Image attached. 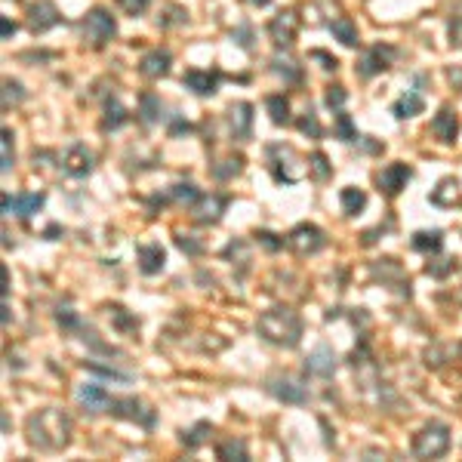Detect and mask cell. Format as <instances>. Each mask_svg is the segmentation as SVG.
I'll return each mask as SVG.
<instances>
[{
	"label": "cell",
	"mask_w": 462,
	"mask_h": 462,
	"mask_svg": "<svg viewBox=\"0 0 462 462\" xmlns=\"http://www.w3.org/2000/svg\"><path fill=\"white\" fill-rule=\"evenodd\" d=\"M28 444L40 453H59L71 444V416L65 410H56V407H47V410H37V413L28 416Z\"/></svg>",
	"instance_id": "1"
},
{
	"label": "cell",
	"mask_w": 462,
	"mask_h": 462,
	"mask_svg": "<svg viewBox=\"0 0 462 462\" xmlns=\"http://www.w3.org/2000/svg\"><path fill=\"white\" fill-rule=\"evenodd\" d=\"M256 330L262 339L274 342V346H284V348H296L299 339H302V317L293 312V308L281 305V308H268V312L259 317Z\"/></svg>",
	"instance_id": "2"
},
{
	"label": "cell",
	"mask_w": 462,
	"mask_h": 462,
	"mask_svg": "<svg viewBox=\"0 0 462 462\" xmlns=\"http://www.w3.org/2000/svg\"><path fill=\"white\" fill-rule=\"evenodd\" d=\"M450 450V428L444 423H432L413 438V456L419 459H438Z\"/></svg>",
	"instance_id": "3"
},
{
	"label": "cell",
	"mask_w": 462,
	"mask_h": 462,
	"mask_svg": "<svg viewBox=\"0 0 462 462\" xmlns=\"http://www.w3.org/2000/svg\"><path fill=\"white\" fill-rule=\"evenodd\" d=\"M114 35H117V22L108 10L96 6V10L87 13V19H83V40H87L90 47H96V49L105 47Z\"/></svg>",
	"instance_id": "4"
},
{
	"label": "cell",
	"mask_w": 462,
	"mask_h": 462,
	"mask_svg": "<svg viewBox=\"0 0 462 462\" xmlns=\"http://www.w3.org/2000/svg\"><path fill=\"white\" fill-rule=\"evenodd\" d=\"M324 243H327L324 231L317 229V225H312V222L296 225V229L290 231V238H287V247L293 250V253H299V256H315L317 250H324Z\"/></svg>",
	"instance_id": "5"
},
{
	"label": "cell",
	"mask_w": 462,
	"mask_h": 462,
	"mask_svg": "<svg viewBox=\"0 0 462 462\" xmlns=\"http://www.w3.org/2000/svg\"><path fill=\"white\" fill-rule=\"evenodd\" d=\"M268 157H272V170H274V179L277 182H299L302 176L296 170H290V164H299V157H296V151H293L290 145H272L268 148Z\"/></svg>",
	"instance_id": "6"
},
{
	"label": "cell",
	"mask_w": 462,
	"mask_h": 462,
	"mask_svg": "<svg viewBox=\"0 0 462 462\" xmlns=\"http://www.w3.org/2000/svg\"><path fill=\"white\" fill-rule=\"evenodd\" d=\"M410 179H413V170H410L407 164H389L379 176H376V182H379V191H382L385 197H398L401 191L407 188Z\"/></svg>",
	"instance_id": "7"
},
{
	"label": "cell",
	"mask_w": 462,
	"mask_h": 462,
	"mask_svg": "<svg viewBox=\"0 0 462 462\" xmlns=\"http://www.w3.org/2000/svg\"><path fill=\"white\" fill-rule=\"evenodd\" d=\"M108 410L117 419H133V423H142V425H154V410H148L139 398H114Z\"/></svg>",
	"instance_id": "8"
},
{
	"label": "cell",
	"mask_w": 462,
	"mask_h": 462,
	"mask_svg": "<svg viewBox=\"0 0 462 462\" xmlns=\"http://www.w3.org/2000/svg\"><path fill=\"white\" fill-rule=\"evenodd\" d=\"M305 373L308 376H317V379H330V376L336 373V351L327 346V342H321V346H317L312 355H308Z\"/></svg>",
	"instance_id": "9"
},
{
	"label": "cell",
	"mask_w": 462,
	"mask_h": 462,
	"mask_svg": "<svg viewBox=\"0 0 462 462\" xmlns=\"http://www.w3.org/2000/svg\"><path fill=\"white\" fill-rule=\"evenodd\" d=\"M268 391H272L277 401H284V404H305L308 401V389L305 385H299L296 379H290V376L268 379Z\"/></svg>",
	"instance_id": "10"
},
{
	"label": "cell",
	"mask_w": 462,
	"mask_h": 462,
	"mask_svg": "<svg viewBox=\"0 0 462 462\" xmlns=\"http://www.w3.org/2000/svg\"><path fill=\"white\" fill-rule=\"evenodd\" d=\"M59 22H62V16H59L53 0H37V4L28 10V25H31V31H35V35H44V31L56 28Z\"/></svg>",
	"instance_id": "11"
},
{
	"label": "cell",
	"mask_w": 462,
	"mask_h": 462,
	"mask_svg": "<svg viewBox=\"0 0 462 462\" xmlns=\"http://www.w3.org/2000/svg\"><path fill=\"white\" fill-rule=\"evenodd\" d=\"M296 28H299L296 13L284 10V13H277L272 19V25H268V35H272V40L277 47H290L293 40H296Z\"/></svg>",
	"instance_id": "12"
},
{
	"label": "cell",
	"mask_w": 462,
	"mask_h": 462,
	"mask_svg": "<svg viewBox=\"0 0 462 462\" xmlns=\"http://www.w3.org/2000/svg\"><path fill=\"white\" fill-rule=\"evenodd\" d=\"M391 59H394V49H391V47L376 44L373 49H367V53L360 56V62H358V74H360V78H373V74H379V71L389 68Z\"/></svg>",
	"instance_id": "13"
},
{
	"label": "cell",
	"mask_w": 462,
	"mask_h": 462,
	"mask_svg": "<svg viewBox=\"0 0 462 462\" xmlns=\"http://www.w3.org/2000/svg\"><path fill=\"white\" fill-rule=\"evenodd\" d=\"M62 170L68 173V176H90L92 173V151L87 145H71L68 151H65V157H62Z\"/></svg>",
	"instance_id": "14"
},
{
	"label": "cell",
	"mask_w": 462,
	"mask_h": 462,
	"mask_svg": "<svg viewBox=\"0 0 462 462\" xmlns=\"http://www.w3.org/2000/svg\"><path fill=\"white\" fill-rule=\"evenodd\" d=\"M78 401H80V407L87 410L90 416H99L102 410L111 407V398H108V391L102 389V385H96V382L80 385V389H78Z\"/></svg>",
	"instance_id": "15"
},
{
	"label": "cell",
	"mask_w": 462,
	"mask_h": 462,
	"mask_svg": "<svg viewBox=\"0 0 462 462\" xmlns=\"http://www.w3.org/2000/svg\"><path fill=\"white\" fill-rule=\"evenodd\" d=\"M44 195L40 191H31V195H4V213H16L19 219H28V216H35L40 207H44Z\"/></svg>",
	"instance_id": "16"
},
{
	"label": "cell",
	"mask_w": 462,
	"mask_h": 462,
	"mask_svg": "<svg viewBox=\"0 0 462 462\" xmlns=\"http://www.w3.org/2000/svg\"><path fill=\"white\" fill-rule=\"evenodd\" d=\"M229 127L234 139H247L253 130V105L250 102H234L229 108Z\"/></svg>",
	"instance_id": "17"
},
{
	"label": "cell",
	"mask_w": 462,
	"mask_h": 462,
	"mask_svg": "<svg viewBox=\"0 0 462 462\" xmlns=\"http://www.w3.org/2000/svg\"><path fill=\"white\" fill-rule=\"evenodd\" d=\"M225 207H229V197L209 195V197H200L197 204H191V216H195L197 222H219Z\"/></svg>",
	"instance_id": "18"
},
{
	"label": "cell",
	"mask_w": 462,
	"mask_h": 462,
	"mask_svg": "<svg viewBox=\"0 0 462 462\" xmlns=\"http://www.w3.org/2000/svg\"><path fill=\"white\" fill-rule=\"evenodd\" d=\"M432 133L438 136L441 142H456L459 136V117L453 114V108H441L432 121Z\"/></svg>",
	"instance_id": "19"
},
{
	"label": "cell",
	"mask_w": 462,
	"mask_h": 462,
	"mask_svg": "<svg viewBox=\"0 0 462 462\" xmlns=\"http://www.w3.org/2000/svg\"><path fill=\"white\" fill-rule=\"evenodd\" d=\"M139 71H142V78H148V80L164 78V74L170 71V53H166V49H151L139 62Z\"/></svg>",
	"instance_id": "20"
},
{
	"label": "cell",
	"mask_w": 462,
	"mask_h": 462,
	"mask_svg": "<svg viewBox=\"0 0 462 462\" xmlns=\"http://www.w3.org/2000/svg\"><path fill=\"white\" fill-rule=\"evenodd\" d=\"M164 262H166V253H164L161 243H142V247H139V268H142V274L164 272Z\"/></svg>",
	"instance_id": "21"
},
{
	"label": "cell",
	"mask_w": 462,
	"mask_h": 462,
	"mask_svg": "<svg viewBox=\"0 0 462 462\" xmlns=\"http://www.w3.org/2000/svg\"><path fill=\"white\" fill-rule=\"evenodd\" d=\"M182 83L188 90H195L197 96H213L216 87H219V74H209V71H185V78Z\"/></svg>",
	"instance_id": "22"
},
{
	"label": "cell",
	"mask_w": 462,
	"mask_h": 462,
	"mask_svg": "<svg viewBox=\"0 0 462 462\" xmlns=\"http://www.w3.org/2000/svg\"><path fill=\"white\" fill-rule=\"evenodd\" d=\"M459 200H462V191L456 179H441V185L432 191V204L438 207H456Z\"/></svg>",
	"instance_id": "23"
},
{
	"label": "cell",
	"mask_w": 462,
	"mask_h": 462,
	"mask_svg": "<svg viewBox=\"0 0 462 462\" xmlns=\"http://www.w3.org/2000/svg\"><path fill=\"white\" fill-rule=\"evenodd\" d=\"M330 31H333V37L339 40L342 47H358V28H355V22H351L348 16H339V19H333L330 22Z\"/></svg>",
	"instance_id": "24"
},
{
	"label": "cell",
	"mask_w": 462,
	"mask_h": 462,
	"mask_svg": "<svg viewBox=\"0 0 462 462\" xmlns=\"http://www.w3.org/2000/svg\"><path fill=\"white\" fill-rule=\"evenodd\" d=\"M423 108H425V102H423V96H419V92H404V96L394 102L391 111H394V117H401V121H404V117L423 114Z\"/></svg>",
	"instance_id": "25"
},
{
	"label": "cell",
	"mask_w": 462,
	"mask_h": 462,
	"mask_svg": "<svg viewBox=\"0 0 462 462\" xmlns=\"http://www.w3.org/2000/svg\"><path fill=\"white\" fill-rule=\"evenodd\" d=\"M127 123V108H123L117 99H108L105 102V117H102V130L111 133V130H121Z\"/></svg>",
	"instance_id": "26"
},
{
	"label": "cell",
	"mask_w": 462,
	"mask_h": 462,
	"mask_svg": "<svg viewBox=\"0 0 462 462\" xmlns=\"http://www.w3.org/2000/svg\"><path fill=\"white\" fill-rule=\"evenodd\" d=\"M413 250H419V253H438V250L444 247V231H416L413 234Z\"/></svg>",
	"instance_id": "27"
},
{
	"label": "cell",
	"mask_w": 462,
	"mask_h": 462,
	"mask_svg": "<svg viewBox=\"0 0 462 462\" xmlns=\"http://www.w3.org/2000/svg\"><path fill=\"white\" fill-rule=\"evenodd\" d=\"M265 108H268V114H272V123H277V127L290 123V102L284 96H268Z\"/></svg>",
	"instance_id": "28"
},
{
	"label": "cell",
	"mask_w": 462,
	"mask_h": 462,
	"mask_svg": "<svg viewBox=\"0 0 462 462\" xmlns=\"http://www.w3.org/2000/svg\"><path fill=\"white\" fill-rule=\"evenodd\" d=\"M339 200H342V209H346V216H358L360 209L367 207V195L360 188H342Z\"/></svg>",
	"instance_id": "29"
},
{
	"label": "cell",
	"mask_w": 462,
	"mask_h": 462,
	"mask_svg": "<svg viewBox=\"0 0 462 462\" xmlns=\"http://www.w3.org/2000/svg\"><path fill=\"white\" fill-rule=\"evenodd\" d=\"M219 459H238V462L250 459V453H247V444H243L241 438H231V441L219 444Z\"/></svg>",
	"instance_id": "30"
},
{
	"label": "cell",
	"mask_w": 462,
	"mask_h": 462,
	"mask_svg": "<svg viewBox=\"0 0 462 462\" xmlns=\"http://www.w3.org/2000/svg\"><path fill=\"white\" fill-rule=\"evenodd\" d=\"M142 123H145V127H151V123L157 121V117H161V99L157 96H151V92H145V96H142Z\"/></svg>",
	"instance_id": "31"
},
{
	"label": "cell",
	"mask_w": 462,
	"mask_h": 462,
	"mask_svg": "<svg viewBox=\"0 0 462 462\" xmlns=\"http://www.w3.org/2000/svg\"><path fill=\"white\" fill-rule=\"evenodd\" d=\"M308 170L315 173V179H317V182H327V179H330V173H333V166H330V161H327V154L315 151V154L308 157Z\"/></svg>",
	"instance_id": "32"
},
{
	"label": "cell",
	"mask_w": 462,
	"mask_h": 462,
	"mask_svg": "<svg viewBox=\"0 0 462 462\" xmlns=\"http://www.w3.org/2000/svg\"><path fill=\"white\" fill-rule=\"evenodd\" d=\"M170 197L179 200V204H197V200H200V191H197L191 182H179V185H173Z\"/></svg>",
	"instance_id": "33"
},
{
	"label": "cell",
	"mask_w": 462,
	"mask_h": 462,
	"mask_svg": "<svg viewBox=\"0 0 462 462\" xmlns=\"http://www.w3.org/2000/svg\"><path fill=\"white\" fill-rule=\"evenodd\" d=\"M299 133H305V136H312V139H321L324 136V127L317 123V114L308 108L305 114L299 117Z\"/></svg>",
	"instance_id": "34"
},
{
	"label": "cell",
	"mask_w": 462,
	"mask_h": 462,
	"mask_svg": "<svg viewBox=\"0 0 462 462\" xmlns=\"http://www.w3.org/2000/svg\"><path fill=\"white\" fill-rule=\"evenodd\" d=\"M336 136H339L342 142H358V130H355V123H351V117L348 114H336Z\"/></svg>",
	"instance_id": "35"
},
{
	"label": "cell",
	"mask_w": 462,
	"mask_h": 462,
	"mask_svg": "<svg viewBox=\"0 0 462 462\" xmlns=\"http://www.w3.org/2000/svg\"><path fill=\"white\" fill-rule=\"evenodd\" d=\"M209 432H213V425H209V423H197V425L191 428V432L182 438V441H185V447H188V450H197L200 444L207 441V434H209Z\"/></svg>",
	"instance_id": "36"
},
{
	"label": "cell",
	"mask_w": 462,
	"mask_h": 462,
	"mask_svg": "<svg viewBox=\"0 0 462 462\" xmlns=\"http://www.w3.org/2000/svg\"><path fill=\"white\" fill-rule=\"evenodd\" d=\"M111 321L117 330H136L139 327V317H130L127 308H121V305H111Z\"/></svg>",
	"instance_id": "37"
},
{
	"label": "cell",
	"mask_w": 462,
	"mask_h": 462,
	"mask_svg": "<svg viewBox=\"0 0 462 462\" xmlns=\"http://www.w3.org/2000/svg\"><path fill=\"white\" fill-rule=\"evenodd\" d=\"M225 166H213V176L216 179H231V176H238L243 170V157H229V161H222Z\"/></svg>",
	"instance_id": "38"
},
{
	"label": "cell",
	"mask_w": 462,
	"mask_h": 462,
	"mask_svg": "<svg viewBox=\"0 0 462 462\" xmlns=\"http://www.w3.org/2000/svg\"><path fill=\"white\" fill-rule=\"evenodd\" d=\"M0 148H4V164H0V170L10 173V166H13V133L10 130L0 133Z\"/></svg>",
	"instance_id": "39"
},
{
	"label": "cell",
	"mask_w": 462,
	"mask_h": 462,
	"mask_svg": "<svg viewBox=\"0 0 462 462\" xmlns=\"http://www.w3.org/2000/svg\"><path fill=\"white\" fill-rule=\"evenodd\" d=\"M22 99H25V92H22L19 83H16V80H6V83H4V108L22 102Z\"/></svg>",
	"instance_id": "40"
},
{
	"label": "cell",
	"mask_w": 462,
	"mask_h": 462,
	"mask_svg": "<svg viewBox=\"0 0 462 462\" xmlns=\"http://www.w3.org/2000/svg\"><path fill=\"white\" fill-rule=\"evenodd\" d=\"M346 99H348L346 87H330V90H327V108H333V111H342Z\"/></svg>",
	"instance_id": "41"
},
{
	"label": "cell",
	"mask_w": 462,
	"mask_h": 462,
	"mask_svg": "<svg viewBox=\"0 0 462 462\" xmlns=\"http://www.w3.org/2000/svg\"><path fill=\"white\" fill-rule=\"evenodd\" d=\"M272 65H274L277 74H287L290 80H299V68H296V62H293V59H281V56H277Z\"/></svg>",
	"instance_id": "42"
},
{
	"label": "cell",
	"mask_w": 462,
	"mask_h": 462,
	"mask_svg": "<svg viewBox=\"0 0 462 462\" xmlns=\"http://www.w3.org/2000/svg\"><path fill=\"white\" fill-rule=\"evenodd\" d=\"M453 268H456V259H441V262H432V265H428L425 272L432 274V277H447Z\"/></svg>",
	"instance_id": "43"
},
{
	"label": "cell",
	"mask_w": 462,
	"mask_h": 462,
	"mask_svg": "<svg viewBox=\"0 0 462 462\" xmlns=\"http://www.w3.org/2000/svg\"><path fill=\"white\" fill-rule=\"evenodd\" d=\"M87 370H96V373L111 376V379H130V373H123V370H114V367H105V364H96V360H87Z\"/></svg>",
	"instance_id": "44"
},
{
	"label": "cell",
	"mask_w": 462,
	"mask_h": 462,
	"mask_svg": "<svg viewBox=\"0 0 462 462\" xmlns=\"http://www.w3.org/2000/svg\"><path fill=\"white\" fill-rule=\"evenodd\" d=\"M256 241L262 243L268 253H277V250L284 247V241H277V234H272V231H256Z\"/></svg>",
	"instance_id": "45"
},
{
	"label": "cell",
	"mask_w": 462,
	"mask_h": 462,
	"mask_svg": "<svg viewBox=\"0 0 462 462\" xmlns=\"http://www.w3.org/2000/svg\"><path fill=\"white\" fill-rule=\"evenodd\" d=\"M56 321H59V324H62V327H65V330H78V327H80V321H78V315H74V312H71V308H59V312H56Z\"/></svg>",
	"instance_id": "46"
},
{
	"label": "cell",
	"mask_w": 462,
	"mask_h": 462,
	"mask_svg": "<svg viewBox=\"0 0 462 462\" xmlns=\"http://www.w3.org/2000/svg\"><path fill=\"white\" fill-rule=\"evenodd\" d=\"M117 4H121V10H123V13L139 16V13H145V10H148L151 0H117Z\"/></svg>",
	"instance_id": "47"
},
{
	"label": "cell",
	"mask_w": 462,
	"mask_h": 462,
	"mask_svg": "<svg viewBox=\"0 0 462 462\" xmlns=\"http://www.w3.org/2000/svg\"><path fill=\"white\" fill-rule=\"evenodd\" d=\"M312 59H317V62H324V68H327V71H336V68H339V62H336L333 56L321 53V49H315V53H312Z\"/></svg>",
	"instance_id": "48"
},
{
	"label": "cell",
	"mask_w": 462,
	"mask_h": 462,
	"mask_svg": "<svg viewBox=\"0 0 462 462\" xmlns=\"http://www.w3.org/2000/svg\"><path fill=\"white\" fill-rule=\"evenodd\" d=\"M176 243H179V247L185 250V253H200V243L188 241V238H185V234H179V238H176Z\"/></svg>",
	"instance_id": "49"
},
{
	"label": "cell",
	"mask_w": 462,
	"mask_h": 462,
	"mask_svg": "<svg viewBox=\"0 0 462 462\" xmlns=\"http://www.w3.org/2000/svg\"><path fill=\"white\" fill-rule=\"evenodd\" d=\"M234 37H238V44H241L243 49H250V47H253V40H250V28H247V25H243V28H238V35H234Z\"/></svg>",
	"instance_id": "50"
},
{
	"label": "cell",
	"mask_w": 462,
	"mask_h": 462,
	"mask_svg": "<svg viewBox=\"0 0 462 462\" xmlns=\"http://www.w3.org/2000/svg\"><path fill=\"white\" fill-rule=\"evenodd\" d=\"M0 31H4V37H10V35H16V22H10V19H4V22H0Z\"/></svg>",
	"instance_id": "51"
},
{
	"label": "cell",
	"mask_w": 462,
	"mask_h": 462,
	"mask_svg": "<svg viewBox=\"0 0 462 462\" xmlns=\"http://www.w3.org/2000/svg\"><path fill=\"white\" fill-rule=\"evenodd\" d=\"M250 4H253V6H268L272 0H250Z\"/></svg>",
	"instance_id": "52"
}]
</instances>
